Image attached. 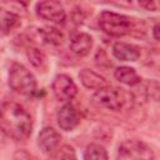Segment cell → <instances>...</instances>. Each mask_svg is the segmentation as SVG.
Listing matches in <instances>:
<instances>
[{
    "instance_id": "6da1fadb",
    "label": "cell",
    "mask_w": 160,
    "mask_h": 160,
    "mask_svg": "<svg viewBox=\"0 0 160 160\" xmlns=\"http://www.w3.org/2000/svg\"><path fill=\"white\" fill-rule=\"evenodd\" d=\"M31 130V116L20 104L6 101L0 105V131L2 134L16 141H22L30 136Z\"/></svg>"
},
{
    "instance_id": "7a4b0ae2",
    "label": "cell",
    "mask_w": 160,
    "mask_h": 160,
    "mask_svg": "<svg viewBox=\"0 0 160 160\" xmlns=\"http://www.w3.org/2000/svg\"><path fill=\"white\" fill-rule=\"evenodd\" d=\"M92 99L100 106L112 111L129 109L134 104V96L131 92L126 91L125 89L115 86H104L96 90Z\"/></svg>"
},
{
    "instance_id": "3957f363",
    "label": "cell",
    "mask_w": 160,
    "mask_h": 160,
    "mask_svg": "<svg viewBox=\"0 0 160 160\" xmlns=\"http://www.w3.org/2000/svg\"><path fill=\"white\" fill-rule=\"evenodd\" d=\"M9 85L10 88L21 95H30L36 90L35 76L22 64L12 62L9 71Z\"/></svg>"
},
{
    "instance_id": "277c9868",
    "label": "cell",
    "mask_w": 160,
    "mask_h": 160,
    "mask_svg": "<svg viewBox=\"0 0 160 160\" xmlns=\"http://www.w3.org/2000/svg\"><path fill=\"white\" fill-rule=\"evenodd\" d=\"M99 25L110 36H124L132 30V20L129 16L112 11H102L99 16Z\"/></svg>"
},
{
    "instance_id": "5b68a950",
    "label": "cell",
    "mask_w": 160,
    "mask_h": 160,
    "mask_svg": "<svg viewBox=\"0 0 160 160\" xmlns=\"http://www.w3.org/2000/svg\"><path fill=\"white\" fill-rule=\"evenodd\" d=\"M152 149L144 141L129 139L120 144L116 160H154Z\"/></svg>"
},
{
    "instance_id": "8992f818",
    "label": "cell",
    "mask_w": 160,
    "mask_h": 160,
    "mask_svg": "<svg viewBox=\"0 0 160 160\" xmlns=\"http://www.w3.org/2000/svg\"><path fill=\"white\" fill-rule=\"evenodd\" d=\"M52 92L58 100L69 101L76 95L78 88L70 76L65 74H60L56 75L52 81Z\"/></svg>"
},
{
    "instance_id": "52a82bcc",
    "label": "cell",
    "mask_w": 160,
    "mask_h": 160,
    "mask_svg": "<svg viewBox=\"0 0 160 160\" xmlns=\"http://www.w3.org/2000/svg\"><path fill=\"white\" fill-rule=\"evenodd\" d=\"M36 12L45 20L55 24H62L66 19L65 10L59 1H41L36 4Z\"/></svg>"
},
{
    "instance_id": "ba28073f",
    "label": "cell",
    "mask_w": 160,
    "mask_h": 160,
    "mask_svg": "<svg viewBox=\"0 0 160 160\" xmlns=\"http://www.w3.org/2000/svg\"><path fill=\"white\" fill-rule=\"evenodd\" d=\"M79 121H80V118L75 106L70 102L64 104L58 112V124L60 129L65 131H70L78 126Z\"/></svg>"
},
{
    "instance_id": "9c48e42d",
    "label": "cell",
    "mask_w": 160,
    "mask_h": 160,
    "mask_svg": "<svg viewBox=\"0 0 160 160\" xmlns=\"http://www.w3.org/2000/svg\"><path fill=\"white\" fill-rule=\"evenodd\" d=\"M60 141H61L60 134L54 128L50 126L44 128L38 138L39 146L44 152H52L54 150H56L60 145Z\"/></svg>"
},
{
    "instance_id": "30bf717a",
    "label": "cell",
    "mask_w": 160,
    "mask_h": 160,
    "mask_svg": "<svg viewBox=\"0 0 160 160\" xmlns=\"http://www.w3.org/2000/svg\"><path fill=\"white\" fill-rule=\"evenodd\" d=\"M112 54L121 61H136L140 58V49L134 44L118 41L112 45Z\"/></svg>"
},
{
    "instance_id": "8fae6325",
    "label": "cell",
    "mask_w": 160,
    "mask_h": 160,
    "mask_svg": "<svg viewBox=\"0 0 160 160\" xmlns=\"http://www.w3.org/2000/svg\"><path fill=\"white\" fill-rule=\"evenodd\" d=\"M92 48V38L86 32H76L70 39V50L79 55L85 56Z\"/></svg>"
},
{
    "instance_id": "7c38bea8",
    "label": "cell",
    "mask_w": 160,
    "mask_h": 160,
    "mask_svg": "<svg viewBox=\"0 0 160 160\" xmlns=\"http://www.w3.org/2000/svg\"><path fill=\"white\" fill-rule=\"evenodd\" d=\"M79 78L82 82V85L91 90H99L104 86H106V80L99 75L98 72L90 70V69H82L79 72Z\"/></svg>"
},
{
    "instance_id": "4fadbf2b",
    "label": "cell",
    "mask_w": 160,
    "mask_h": 160,
    "mask_svg": "<svg viewBox=\"0 0 160 160\" xmlns=\"http://www.w3.org/2000/svg\"><path fill=\"white\" fill-rule=\"evenodd\" d=\"M114 76L118 81L125 84V85H129V86H134V85H138L140 84L141 81V78L138 75V72L135 71V69L130 68V66H120L115 70L114 72Z\"/></svg>"
},
{
    "instance_id": "5bb4252c",
    "label": "cell",
    "mask_w": 160,
    "mask_h": 160,
    "mask_svg": "<svg viewBox=\"0 0 160 160\" xmlns=\"http://www.w3.org/2000/svg\"><path fill=\"white\" fill-rule=\"evenodd\" d=\"M20 26V18L12 12H5L0 19V32L10 34L14 29Z\"/></svg>"
},
{
    "instance_id": "9a60e30c",
    "label": "cell",
    "mask_w": 160,
    "mask_h": 160,
    "mask_svg": "<svg viewBox=\"0 0 160 160\" xmlns=\"http://www.w3.org/2000/svg\"><path fill=\"white\" fill-rule=\"evenodd\" d=\"M84 160H109L104 146L99 144H89L84 152Z\"/></svg>"
},
{
    "instance_id": "2e32d148",
    "label": "cell",
    "mask_w": 160,
    "mask_h": 160,
    "mask_svg": "<svg viewBox=\"0 0 160 160\" xmlns=\"http://www.w3.org/2000/svg\"><path fill=\"white\" fill-rule=\"evenodd\" d=\"M26 54H28L29 61L31 62V65L34 68H36L39 70H44L46 68L48 60H46V55L44 54V51H41L38 48H29Z\"/></svg>"
},
{
    "instance_id": "e0dca14e",
    "label": "cell",
    "mask_w": 160,
    "mask_h": 160,
    "mask_svg": "<svg viewBox=\"0 0 160 160\" xmlns=\"http://www.w3.org/2000/svg\"><path fill=\"white\" fill-rule=\"evenodd\" d=\"M38 34H39L40 39H42V41H45V42L54 44V45H59L62 42V34L60 32V30H58L55 28L39 29Z\"/></svg>"
},
{
    "instance_id": "ac0fdd59",
    "label": "cell",
    "mask_w": 160,
    "mask_h": 160,
    "mask_svg": "<svg viewBox=\"0 0 160 160\" xmlns=\"http://www.w3.org/2000/svg\"><path fill=\"white\" fill-rule=\"evenodd\" d=\"M55 160H76L75 150L70 145H62L58 150L55 155Z\"/></svg>"
},
{
    "instance_id": "d6986e66",
    "label": "cell",
    "mask_w": 160,
    "mask_h": 160,
    "mask_svg": "<svg viewBox=\"0 0 160 160\" xmlns=\"http://www.w3.org/2000/svg\"><path fill=\"white\" fill-rule=\"evenodd\" d=\"M12 160H39V159L26 150H16Z\"/></svg>"
},
{
    "instance_id": "ffe728a7",
    "label": "cell",
    "mask_w": 160,
    "mask_h": 160,
    "mask_svg": "<svg viewBox=\"0 0 160 160\" xmlns=\"http://www.w3.org/2000/svg\"><path fill=\"white\" fill-rule=\"evenodd\" d=\"M141 6L146 8V9H150V10H156L158 9V2H154V1H148V2H140Z\"/></svg>"
},
{
    "instance_id": "44dd1931",
    "label": "cell",
    "mask_w": 160,
    "mask_h": 160,
    "mask_svg": "<svg viewBox=\"0 0 160 160\" xmlns=\"http://www.w3.org/2000/svg\"><path fill=\"white\" fill-rule=\"evenodd\" d=\"M152 32H154V39L155 40H159V25L155 24L154 29H152Z\"/></svg>"
}]
</instances>
